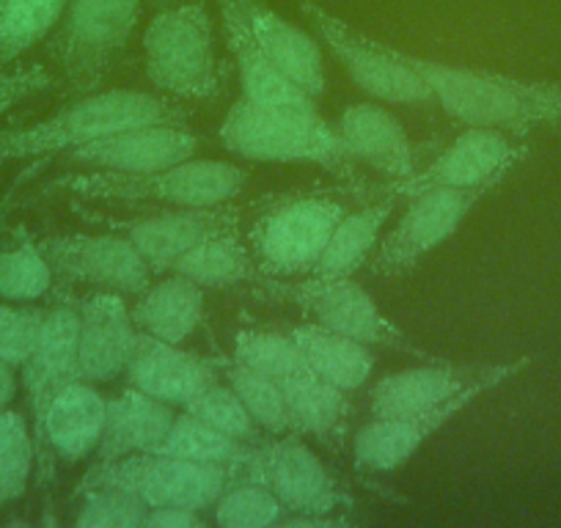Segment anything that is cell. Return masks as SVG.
Segmentation results:
<instances>
[{
	"mask_svg": "<svg viewBox=\"0 0 561 528\" xmlns=\"http://www.w3.org/2000/svg\"><path fill=\"white\" fill-rule=\"evenodd\" d=\"M402 58L427 80L433 100L466 127L504 129L520 136L539 124L561 122V85L455 67L413 53H402Z\"/></svg>",
	"mask_w": 561,
	"mask_h": 528,
	"instance_id": "obj_1",
	"label": "cell"
},
{
	"mask_svg": "<svg viewBox=\"0 0 561 528\" xmlns=\"http://www.w3.org/2000/svg\"><path fill=\"white\" fill-rule=\"evenodd\" d=\"M218 138L224 149L259 163H309L350 180L355 160L344 149L336 124L317 107H287L240 96L226 111Z\"/></svg>",
	"mask_w": 561,
	"mask_h": 528,
	"instance_id": "obj_2",
	"label": "cell"
},
{
	"mask_svg": "<svg viewBox=\"0 0 561 528\" xmlns=\"http://www.w3.org/2000/svg\"><path fill=\"white\" fill-rule=\"evenodd\" d=\"M187 122L185 107L147 91H94L42 122L0 133V163L67 154L118 129Z\"/></svg>",
	"mask_w": 561,
	"mask_h": 528,
	"instance_id": "obj_3",
	"label": "cell"
},
{
	"mask_svg": "<svg viewBox=\"0 0 561 528\" xmlns=\"http://www.w3.org/2000/svg\"><path fill=\"white\" fill-rule=\"evenodd\" d=\"M251 182V171L224 160H182L149 174H78L58 182V187L80 198L118 204L163 202L171 207H220L240 196Z\"/></svg>",
	"mask_w": 561,
	"mask_h": 528,
	"instance_id": "obj_4",
	"label": "cell"
},
{
	"mask_svg": "<svg viewBox=\"0 0 561 528\" xmlns=\"http://www.w3.org/2000/svg\"><path fill=\"white\" fill-rule=\"evenodd\" d=\"M251 292L262 300L275 303H295L314 320V325L328 328L333 333L355 338L369 347L393 349V353L415 355V358L433 360L424 347L408 338L402 328L393 325L380 306L375 303L364 287L353 278H267L251 284Z\"/></svg>",
	"mask_w": 561,
	"mask_h": 528,
	"instance_id": "obj_5",
	"label": "cell"
},
{
	"mask_svg": "<svg viewBox=\"0 0 561 528\" xmlns=\"http://www.w3.org/2000/svg\"><path fill=\"white\" fill-rule=\"evenodd\" d=\"M144 72L176 100H213L218 94L215 31L204 3H180L160 12L144 31Z\"/></svg>",
	"mask_w": 561,
	"mask_h": 528,
	"instance_id": "obj_6",
	"label": "cell"
},
{
	"mask_svg": "<svg viewBox=\"0 0 561 528\" xmlns=\"http://www.w3.org/2000/svg\"><path fill=\"white\" fill-rule=\"evenodd\" d=\"M240 479L237 468L204 466L163 451H140L122 457L111 466H91L80 479L75 495L91 487H113L129 493L149 509L154 506H187L213 509L215 501Z\"/></svg>",
	"mask_w": 561,
	"mask_h": 528,
	"instance_id": "obj_7",
	"label": "cell"
},
{
	"mask_svg": "<svg viewBox=\"0 0 561 528\" xmlns=\"http://www.w3.org/2000/svg\"><path fill=\"white\" fill-rule=\"evenodd\" d=\"M344 215L347 207L331 193H304L270 204L248 231L251 253L262 276H309Z\"/></svg>",
	"mask_w": 561,
	"mask_h": 528,
	"instance_id": "obj_8",
	"label": "cell"
},
{
	"mask_svg": "<svg viewBox=\"0 0 561 528\" xmlns=\"http://www.w3.org/2000/svg\"><path fill=\"white\" fill-rule=\"evenodd\" d=\"M140 14V0H69L58 23L56 58L75 91L102 83L127 47Z\"/></svg>",
	"mask_w": 561,
	"mask_h": 528,
	"instance_id": "obj_9",
	"label": "cell"
},
{
	"mask_svg": "<svg viewBox=\"0 0 561 528\" xmlns=\"http://www.w3.org/2000/svg\"><path fill=\"white\" fill-rule=\"evenodd\" d=\"M300 12L306 14L328 50L350 72V78L366 94L391 105H421L433 102L427 80L421 78L402 58V50L386 47L382 42H371L353 25L339 20L314 0H300Z\"/></svg>",
	"mask_w": 561,
	"mask_h": 528,
	"instance_id": "obj_10",
	"label": "cell"
},
{
	"mask_svg": "<svg viewBox=\"0 0 561 528\" xmlns=\"http://www.w3.org/2000/svg\"><path fill=\"white\" fill-rule=\"evenodd\" d=\"M495 187H430L410 196L408 209L380 240L369 259L375 276L393 278L408 273L421 259L444 245L471 215V209Z\"/></svg>",
	"mask_w": 561,
	"mask_h": 528,
	"instance_id": "obj_11",
	"label": "cell"
},
{
	"mask_svg": "<svg viewBox=\"0 0 561 528\" xmlns=\"http://www.w3.org/2000/svg\"><path fill=\"white\" fill-rule=\"evenodd\" d=\"M240 479H251L267 487L289 512L333 515L350 509L353 498L331 477L325 462L295 433L278 435L253 446V455L240 468Z\"/></svg>",
	"mask_w": 561,
	"mask_h": 528,
	"instance_id": "obj_12",
	"label": "cell"
},
{
	"mask_svg": "<svg viewBox=\"0 0 561 528\" xmlns=\"http://www.w3.org/2000/svg\"><path fill=\"white\" fill-rule=\"evenodd\" d=\"M39 242L53 273L64 284H83L118 295H140L152 284L154 273L138 248L116 234H53Z\"/></svg>",
	"mask_w": 561,
	"mask_h": 528,
	"instance_id": "obj_13",
	"label": "cell"
},
{
	"mask_svg": "<svg viewBox=\"0 0 561 528\" xmlns=\"http://www.w3.org/2000/svg\"><path fill=\"white\" fill-rule=\"evenodd\" d=\"M528 147L504 129L468 127L427 169L386 187V196H415L430 187H499L526 160Z\"/></svg>",
	"mask_w": 561,
	"mask_h": 528,
	"instance_id": "obj_14",
	"label": "cell"
},
{
	"mask_svg": "<svg viewBox=\"0 0 561 528\" xmlns=\"http://www.w3.org/2000/svg\"><path fill=\"white\" fill-rule=\"evenodd\" d=\"M531 358L504 360V364H446V360H430V364L410 366V369L391 371L380 377L369 391V413L377 418L408 416V413L430 411L444 402L455 400L457 393L477 386L482 380L510 382L520 375Z\"/></svg>",
	"mask_w": 561,
	"mask_h": 528,
	"instance_id": "obj_15",
	"label": "cell"
},
{
	"mask_svg": "<svg viewBox=\"0 0 561 528\" xmlns=\"http://www.w3.org/2000/svg\"><path fill=\"white\" fill-rule=\"evenodd\" d=\"M499 386H504V382L482 380L477 386L466 388L462 393H457L455 400L444 402L438 408H430V411L386 418L371 416V422L364 424L353 440L355 468L364 473L397 471L404 462L413 460L415 451L427 444L435 433L449 427L460 413H466L473 402L482 400L484 393L495 391Z\"/></svg>",
	"mask_w": 561,
	"mask_h": 528,
	"instance_id": "obj_16",
	"label": "cell"
},
{
	"mask_svg": "<svg viewBox=\"0 0 561 528\" xmlns=\"http://www.w3.org/2000/svg\"><path fill=\"white\" fill-rule=\"evenodd\" d=\"M23 382L25 402H28V424L34 433V444L39 449L42 424L53 400L78 380V309L75 298L61 295L47 306L45 328L36 349L18 371Z\"/></svg>",
	"mask_w": 561,
	"mask_h": 528,
	"instance_id": "obj_17",
	"label": "cell"
},
{
	"mask_svg": "<svg viewBox=\"0 0 561 528\" xmlns=\"http://www.w3.org/2000/svg\"><path fill=\"white\" fill-rule=\"evenodd\" d=\"M198 147L202 138L185 122L147 124L83 144L67 152V163L111 174H149L193 158Z\"/></svg>",
	"mask_w": 561,
	"mask_h": 528,
	"instance_id": "obj_18",
	"label": "cell"
},
{
	"mask_svg": "<svg viewBox=\"0 0 561 528\" xmlns=\"http://www.w3.org/2000/svg\"><path fill=\"white\" fill-rule=\"evenodd\" d=\"M78 309V377L102 386L124 375L138 328L124 295L94 289L75 298Z\"/></svg>",
	"mask_w": 561,
	"mask_h": 528,
	"instance_id": "obj_19",
	"label": "cell"
},
{
	"mask_svg": "<svg viewBox=\"0 0 561 528\" xmlns=\"http://www.w3.org/2000/svg\"><path fill=\"white\" fill-rule=\"evenodd\" d=\"M124 380L165 405L185 408L204 388L220 380V371L215 360L198 358L182 344L163 342L138 331Z\"/></svg>",
	"mask_w": 561,
	"mask_h": 528,
	"instance_id": "obj_20",
	"label": "cell"
},
{
	"mask_svg": "<svg viewBox=\"0 0 561 528\" xmlns=\"http://www.w3.org/2000/svg\"><path fill=\"white\" fill-rule=\"evenodd\" d=\"M237 223H240V213L220 204V207H176V213L135 218L127 223H116V231H122L138 248L149 271L158 276V273H169L171 264L193 245L220 231H231Z\"/></svg>",
	"mask_w": 561,
	"mask_h": 528,
	"instance_id": "obj_21",
	"label": "cell"
},
{
	"mask_svg": "<svg viewBox=\"0 0 561 528\" xmlns=\"http://www.w3.org/2000/svg\"><path fill=\"white\" fill-rule=\"evenodd\" d=\"M336 129L355 163L371 165L397 182L419 171V147L410 141L399 118L377 102L344 107Z\"/></svg>",
	"mask_w": 561,
	"mask_h": 528,
	"instance_id": "obj_22",
	"label": "cell"
},
{
	"mask_svg": "<svg viewBox=\"0 0 561 528\" xmlns=\"http://www.w3.org/2000/svg\"><path fill=\"white\" fill-rule=\"evenodd\" d=\"M176 418V408L127 386L107 397L105 427L94 451V466H111L122 457L158 451Z\"/></svg>",
	"mask_w": 561,
	"mask_h": 528,
	"instance_id": "obj_23",
	"label": "cell"
},
{
	"mask_svg": "<svg viewBox=\"0 0 561 528\" xmlns=\"http://www.w3.org/2000/svg\"><path fill=\"white\" fill-rule=\"evenodd\" d=\"M105 405L107 397H102L96 382L80 377L69 382L47 411L36 460L45 466L47 449L64 462H78L94 455L105 427Z\"/></svg>",
	"mask_w": 561,
	"mask_h": 528,
	"instance_id": "obj_24",
	"label": "cell"
},
{
	"mask_svg": "<svg viewBox=\"0 0 561 528\" xmlns=\"http://www.w3.org/2000/svg\"><path fill=\"white\" fill-rule=\"evenodd\" d=\"M237 7L264 56L317 100L325 91V67L314 36L289 23L287 18H280L264 0H237Z\"/></svg>",
	"mask_w": 561,
	"mask_h": 528,
	"instance_id": "obj_25",
	"label": "cell"
},
{
	"mask_svg": "<svg viewBox=\"0 0 561 528\" xmlns=\"http://www.w3.org/2000/svg\"><path fill=\"white\" fill-rule=\"evenodd\" d=\"M218 9L220 20H224L226 45H229L231 56L237 58V69H240L242 96L253 102H267V105L314 107V96L295 85L264 56L262 47L253 39L251 28H248L245 18H242L240 7H237V0H218Z\"/></svg>",
	"mask_w": 561,
	"mask_h": 528,
	"instance_id": "obj_26",
	"label": "cell"
},
{
	"mask_svg": "<svg viewBox=\"0 0 561 528\" xmlns=\"http://www.w3.org/2000/svg\"><path fill=\"white\" fill-rule=\"evenodd\" d=\"M129 314L140 333L185 344L204 320V289L180 273H169L138 295Z\"/></svg>",
	"mask_w": 561,
	"mask_h": 528,
	"instance_id": "obj_27",
	"label": "cell"
},
{
	"mask_svg": "<svg viewBox=\"0 0 561 528\" xmlns=\"http://www.w3.org/2000/svg\"><path fill=\"white\" fill-rule=\"evenodd\" d=\"M289 336L300 347L309 369L342 391H360L375 371L377 355L371 353L375 347H369V344H360L355 338L342 336V333L314 325V322L311 325H293Z\"/></svg>",
	"mask_w": 561,
	"mask_h": 528,
	"instance_id": "obj_28",
	"label": "cell"
},
{
	"mask_svg": "<svg viewBox=\"0 0 561 528\" xmlns=\"http://www.w3.org/2000/svg\"><path fill=\"white\" fill-rule=\"evenodd\" d=\"M295 435H311L336 446L344 438L350 418V393L306 369L280 380Z\"/></svg>",
	"mask_w": 561,
	"mask_h": 528,
	"instance_id": "obj_29",
	"label": "cell"
},
{
	"mask_svg": "<svg viewBox=\"0 0 561 528\" xmlns=\"http://www.w3.org/2000/svg\"><path fill=\"white\" fill-rule=\"evenodd\" d=\"M393 207H397L393 196H382L380 202H371L355 213L344 215L309 276L353 278L369 262L371 251L380 245V234L391 220Z\"/></svg>",
	"mask_w": 561,
	"mask_h": 528,
	"instance_id": "obj_30",
	"label": "cell"
},
{
	"mask_svg": "<svg viewBox=\"0 0 561 528\" xmlns=\"http://www.w3.org/2000/svg\"><path fill=\"white\" fill-rule=\"evenodd\" d=\"M169 273H180V276L196 282L202 289L251 287L264 278L251 248L242 245L234 229L220 231V234H213L193 245L191 251L182 253L171 264Z\"/></svg>",
	"mask_w": 561,
	"mask_h": 528,
	"instance_id": "obj_31",
	"label": "cell"
},
{
	"mask_svg": "<svg viewBox=\"0 0 561 528\" xmlns=\"http://www.w3.org/2000/svg\"><path fill=\"white\" fill-rule=\"evenodd\" d=\"M69 0H0V67H12L58 28Z\"/></svg>",
	"mask_w": 561,
	"mask_h": 528,
	"instance_id": "obj_32",
	"label": "cell"
},
{
	"mask_svg": "<svg viewBox=\"0 0 561 528\" xmlns=\"http://www.w3.org/2000/svg\"><path fill=\"white\" fill-rule=\"evenodd\" d=\"M158 451L171 457H182V460L204 462V466H226L240 471V468L251 460L253 446L242 444V440L237 438H229V435L209 427L202 418L182 411L176 413L174 424H171L169 435H165L163 444L158 446Z\"/></svg>",
	"mask_w": 561,
	"mask_h": 528,
	"instance_id": "obj_33",
	"label": "cell"
},
{
	"mask_svg": "<svg viewBox=\"0 0 561 528\" xmlns=\"http://www.w3.org/2000/svg\"><path fill=\"white\" fill-rule=\"evenodd\" d=\"M215 364H218L220 377L234 388V393L242 400V405L248 408L253 422L262 427L264 435L278 438V435L293 433L284 388H280V382L275 377L262 375V371L251 369V366L240 364L234 358H218Z\"/></svg>",
	"mask_w": 561,
	"mask_h": 528,
	"instance_id": "obj_34",
	"label": "cell"
},
{
	"mask_svg": "<svg viewBox=\"0 0 561 528\" xmlns=\"http://www.w3.org/2000/svg\"><path fill=\"white\" fill-rule=\"evenodd\" d=\"M36 466V444L23 413L0 408V509H7L28 490Z\"/></svg>",
	"mask_w": 561,
	"mask_h": 528,
	"instance_id": "obj_35",
	"label": "cell"
},
{
	"mask_svg": "<svg viewBox=\"0 0 561 528\" xmlns=\"http://www.w3.org/2000/svg\"><path fill=\"white\" fill-rule=\"evenodd\" d=\"M56 282L50 262L36 240L0 248V298L12 303H36L47 298Z\"/></svg>",
	"mask_w": 561,
	"mask_h": 528,
	"instance_id": "obj_36",
	"label": "cell"
},
{
	"mask_svg": "<svg viewBox=\"0 0 561 528\" xmlns=\"http://www.w3.org/2000/svg\"><path fill=\"white\" fill-rule=\"evenodd\" d=\"M231 358L262 375L287 380V377L300 375L309 369L304 353L295 344V338L280 331H259V328H242L231 338Z\"/></svg>",
	"mask_w": 561,
	"mask_h": 528,
	"instance_id": "obj_37",
	"label": "cell"
},
{
	"mask_svg": "<svg viewBox=\"0 0 561 528\" xmlns=\"http://www.w3.org/2000/svg\"><path fill=\"white\" fill-rule=\"evenodd\" d=\"M185 413L202 418L209 427L220 429L229 438L242 440V444L259 446L264 440L262 427L253 422V416L248 413V408L242 405V400L234 393V388L226 380H215L213 386L204 388L198 397H193L185 408Z\"/></svg>",
	"mask_w": 561,
	"mask_h": 528,
	"instance_id": "obj_38",
	"label": "cell"
},
{
	"mask_svg": "<svg viewBox=\"0 0 561 528\" xmlns=\"http://www.w3.org/2000/svg\"><path fill=\"white\" fill-rule=\"evenodd\" d=\"M215 523L220 528H264L278 526V520L287 515L284 504L251 479H237L224 495L213 504Z\"/></svg>",
	"mask_w": 561,
	"mask_h": 528,
	"instance_id": "obj_39",
	"label": "cell"
},
{
	"mask_svg": "<svg viewBox=\"0 0 561 528\" xmlns=\"http://www.w3.org/2000/svg\"><path fill=\"white\" fill-rule=\"evenodd\" d=\"M45 314L47 309H39L36 303H12V300L0 303V360L14 371L23 369L39 344Z\"/></svg>",
	"mask_w": 561,
	"mask_h": 528,
	"instance_id": "obj_40",
	"label": "cell"
},
{
	"mask_svg": "<svg viewBox=\"0 0 561 528\" xmlns=\"http://www.w3.org/2000/svg\"><path fill=\"white\" fill-rule=\"evenodd\" d=\"M75 526L80 528H144L149 506L113 487L83 490Z\"/></svg>",
	"mask_w": 561,
	"mask_h": 528,
	"instance_id": "obj_41",
	"label": "cell"
},
{
	"mask_svg": "<svg viewBox=\"0 0 561 528\" xmlns=\"http://www.w3.org/2000/svg\"><path fill=\"white\" fill-rule=\"evenodd\" d=\"M56 85V78L47 67H0V118L23 102L45 94Z\"/></svg>",
	"mask_w": 561,
	"mask_h": 528,
	"instance_id": "obj_42",
	"label": "cell"
},
{
	"mask_svg": "<svg viewBox=\"0 0 561 528\" xmlns=\"http://www.w3.org/2000/svg\"><path fill=\"white\" fill-rule=\"evenodd\" d=\"M204 517L187 506H154L144 517V528H202Z\"/></svg>",
	"mask_w": 561,
	"mask_h": 528,
	"instance_id": "obj_43",
	"label": "cell"
},
{
	"mask_svg": "<svg viewBox=\"0 0 561 528\" xmlns=\"http://www.w3.org/2000/svg\"><path fill=\"white\" fill-rule=\"evenodd\" d=\"M7 215H9V202L0 207V229H3V223H7ZM14 397H18V371L0 360V408L12 405Z\"/></svg>",
	"mask_w": 561,
	"mask_h": 528,
	"instance_id": "obj_44",
	"label": "cell"
},
{
	"mask_svg": "<svg viewBox=\"0 0 561 528\" xmlns=\"http://www.w3.org/2000/svg\"><path fill=\"white\" fill-rule=\"evenodd\" d=\"M3 169H7V163H0V174H3Z\"/></svg>",
	"mask_w": 561,
	"mask_h": 528,
	"instance_id": "obj_45",
	"label": "cell"
},
{
	"mask_svg": "<svg viewBox=\"0 0 561 528\" xmlns=\"http://www.w3.org/2000/svg\"><path fill=\"white\" fill-rule=\"evenodd\" d=\"M160 3H174V0H160Z\"/></svg>",
	"mask_w": 561,
	"mask_h": 528,
	"instance_id": "obj_46",
	"label": "cell"
}]
</instances>
